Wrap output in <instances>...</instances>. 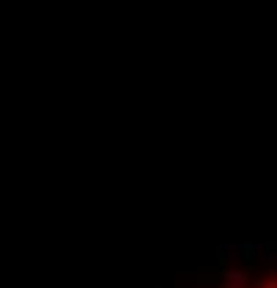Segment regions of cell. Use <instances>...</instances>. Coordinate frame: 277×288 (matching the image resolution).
Instances as JSON below:
<instances>
[{"mask_svg": "<svg viewBox=\"0 0 277 288\" xmlns=\"http://www.w3.org/2000/svg\"><path fill=\"white\" fill-rule=\"evenodd\" d=\"M225 277H227V288H241V285H247V274L239 272V269H230Z\"/></svg>", "mask_w": 277, "mask_h": 288, "instance_id": "obj_1", "label": "cell"}]
</instances>
